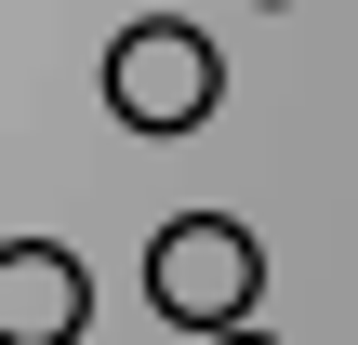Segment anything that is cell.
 Returning a JSON list of instances; mask_svg holds the SVG:
<instances>
[{
  "mask_svg": "<svg viewBox=\"0 0 358 345\" xmlns=\"http://www.w3.org/2000/svg\"><path fill=\"white\" fill-rule=\"evenodd\" d=\"M252 293H266V239L239 226V213H173L159 239H146V306L173 319V332H239L252 319Z\"/></svg>",
  "mask_w": 358,
  "mask_h": 345,
  "instance_id": "cell-1",
  "label": "cell"
},
{
  "mask_svg": "<svg viewBox=\"0 0 358 345\" xmlns=\"http://www.w3.org/2000/svg\"><path fill=\"white\" fill-rule=\"evenodd\" d=\"M213 93H226V66H213V40H199L186 13H146V27L106 40V106H120L133 133H199Z\"/></svg>",
  "mask_w": 358,
  "mask_h": 345,
  "instance_id": "cell-2",
  "label": "cell"
},
{
  "mask_svg": "<svg viewBox=\"0 0 358 345\" xmlns=\"http://www.w3.org/2000/svg\"><path fill=\"white\" fill-rule=\"evenodd\" d=\"M93 319V266L66 239H0V345H80Z\"/></svg>",
  "mask_w": 358,
  "mask_h": 345,
  "instance_id": "cell-3",
  "label": "cell"
},
{
  "mask_svg": "<svg viewBox=\"0 0 358 345\" xmlns=\"http://www.w3.org/2000/svg\"><path fill=\"white\" fill-rule=\"evenodd\" d=\"M213 345H279V332H213Z\"/></svg>",
  "mask_w": 358,
  "mask_h": 345,
  "instance_id": "cell-4",
  "label": "cell"
}]
</instances>
